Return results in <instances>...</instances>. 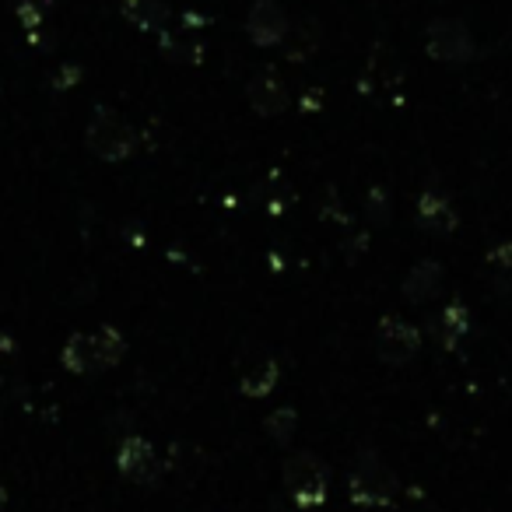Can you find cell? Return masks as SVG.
Wrapping results in <instances>:
<instances>
[{"instance_id":"6da1fadb","label":"cell","mask_w":512,"mask_h":512,"mask_svg":"<svg viewBox=\"0 0 512 512\" xmlns=\"http://www.w3.org/2000/svg\"><path fill=\"white\" fill-rule=\"evenodd\" d=\"M85 144L102 162H123L137 151V130L113 109H95L85 130Z\"/></svg>"},{"instance_id":"7a4b0ae2","label":"cell","mask_w":512,"mask_h":512,"mask_svg":"<svg viewBox=\"0 0 512 512\" xmlns=\"http://www.w3.org/2000/svg\"><path fill=\"white\" fill-rule=\"evenodd\" d=\"M327 481H330V474H327V467H323L320 456L295 453L285 460V484H288V491H292L295 502L306 505V509L327 502Z\"/></svg>"},{"instance_id":"3957f363","label":"cell","mask_w":512,"mask_h":512,"mask_svg":"<svg viewBox=\"0 0 512 512\" xmlns=\"http://www.w3.org/2000/svg\"><path fill=\"white\" fill-rule=\"evenodd\" d=\"M348 491L355 505H390L393 495H397V477L383 460L365 456L355 467V474H351Z\"/></svg>"},{"instance_id":"277c9868","label":"cell","mask_w":512,"mask_h":512,"mask_svg":"<svg viewBox=\"0 0 512 512\" xmlns=\"http://www.w3.org/2000/svg\"><path fill=\"white\" fill-rule=\"evenodd\" d=\"M425 50L439 64H467L474 57V39H470L467 25L456 22V18H435L428 25Z\"/></svg>"},{"instance_id":"5b68a950","label":"cell","mask_w":512,"mask_h":512,"mask_svg":"<svg viewBox=\"0 0 512 512\" xmlns=\"http://www.w3.org/2000/svg\"><path fill=\"white\" fill-rule=\"evenodd\" d=\"M421 348V334L407 320L386 316L376 330V351L386 365H407Z\"/></svg>"},{"instance_id":"8992f818","label":"cell","mask_w":512,"mask_h":512,"mask_svg":"<svg viewBox=\"0 0 512 512\" xmlns=\"http://www.w3.org/2000/svg\"><path fill=\"white\" fill-rule=\"evenodd\" d=\"M116 470L130 481H141V484H155L158 477L165 474V467L158 463L155 449H151L148 439L141 435H130V439L120 442V453H116Z\"/></svg>"},{"instance_id":"52a82bcc","label":"cell","mask_w":512,"mask_h":512,"mask_svg":"<svg viewBox=\"0 0 512 512\" xmlns=\"http://www.w3.org/2000/svg\"><path fill=\"white\" fill-rule=\"evenodd\" d=\"M246 32L256 46H278V43H285L292 29H288V15L274 0H256L246 18Z\"/></svg>"},{"instance_id":"ba28073f","label":"cell","mask_w":512,"mask_h":512,"mask_svg":"<svg viewBox=\"0 0 512 512\" xmlns=\"http://www.w3.org/2000/svg\"><path fill=\"white\" fill-rule=\"evenodd\" d=\"M249 106L260 116H281L288 109V92L274 74H260L249 81Z\"/></svg>"},{"instance_id":"9c48e42d","label":"cell","mask_w":512,"mask_h":512,"mask_svg":"<svg viewBox=\"0 0 512 512\" xmlns=\"http://www.w3.org/2000/svg\"><path fill=\"white\" fill-rule=\"evenodd\" d=\"M418 221L435 235H449L456 228V211L442 193H421L418 200Z\"/></svg>"},{"instance_id":"30bf717a","label":"cell","mask_w":512,"mask_h":512,"mask_svg":"<svg viewBox=\"0 0 512 512\" xmlns=\"http://www.w3.org/2000/svg\"><path fill=\"white\" fill-rule=\"evenodd\" d=\"M60 362H64V369L85 372V376H92V372H102L99 369V358H95L92 334H74L71 341L64 344V351H60Z\"/></svg>"},{"instance_id":"8fae6325","label":"cell","mask_w":512,"mask_h":512,"mask_svg":"<svg viewBox=\"0 0 512 512\" xmlns=\"http://www.w3.org/2000/svg\"><path fill=\"white\" fill-rule=\"evenodd\" d=\"M123 15L141 32H162L169 22V8L162 0H123Z\"/></svg>"},{"instance_id":"7c38bea8","label":"cell","mask_w":512,"mask_h":512,"mask_svg":"<svg viewBox=\"0 0 512 512\" xmlns=\"http://www.w3.org/2000/svg\"><path fill=\"white\" fill-rule=\"evenodd\" d=\"M439 285H442V267L432 264V260H425V264H418L404 278V295L411 302H428L435 292H439Z\"/></svg>"},{"instance_id":"4fadbf2b","label":"cell","mask_w":512,"mask_h":512,"mask_svg":"<svg viewBox=\"0 0 512 512\" xmlns=\"http://www.w3.org/2000/svg\"><path fill=\"white\" fill-rule=\"evenodd\" d=\"M92 344H95V358H99V369H113L120 365L123 351H127V341L116 327H99L92 334Z\"/></svg>"},{"instance_id":"5bb4252c","label":"cell","mask_w":512,"mask_h":512,"mask_svg":"<svg viewBox=\"0 0 512 512\" xmlns=\"http://www.w3.org/2000/svg\"><path fill=\"white\" fill-rule=\"evenodd\" d=\"M278 365L274 362H264V365H256V369H249L246 376H242L239 390L246 393V397H267V393L278 386Z\"/></svg>"},{"instance_id":"9a60e30c","label":"cell","mask_w":512,"mask_h":512,"mask_svg":"<svg viewBox=\"0 0 512 512\" xmlns=\"http://www.w3.org/2000/svg\"><path fill=\"white\" fill-rule=\"evenodd\" d=\"M467 327H470L467 309H463V306H449L446 313L439 316V337H442V344H446V348H453V344L460 341L463 334H467Z\"/></svg>"},{"instance_id":"2e32d148","label":"cell","mask_w":512,"mask_h":512,"mask_svg":"<svg viewBox=\"0 0 512 512\" xmlns=\"http://www.w3.org/2000/svg\"><path fill=\"white\" fill-rule=\"evenodd\" d=\"M162 50L172 60H183V64H200V57H204V46L193 36H162Z\"/></svg>"},{"instance_id":"e0dca14e","label":"cell","mask_w":512,"mask_h":512,"mask_svg":"<svg viewBox=\"0 0 512 512\" xmlns=\"http://www.w3.org/2000/svg\"><path fill=\"white\" fill-rule=\"evenodd\" d=\"M295 428H299V414H295V407H278V411L267 418V435H271V439H278L281 446H285V442H292Z\"/></svg>"},{"instance_id":"ac0fdd59","label":"cell","mask_w":512,"mask_h":512,"mask_svg":"<svg viewBox=\"0 0 512 512\" xmlns=\"http://www.w3.org/2000/svg\"><path fill=\"white\" fill-rule=\"evenodd\" d=\"M488 267L495 271V278H498V281H509V278H512V242H505V246L491 249Z\"/></svg>"},{"instance_id":"d6986e66","label":"cell","mask_w":512,"mask_h":512,"mask_svg":"<svg viewBox=\"0 0 512 512\" xmlns=\"http://www.w3.org/2000/svg\"><path fill=\"white\" fill-rule=\"evenodd\" d=\"M295 200V193H292V186L285 183V179H274V190L267 193V207H271V211H285L288 204H292Z\"/></svg>"},{"instance_id":"ffe728a7","label":"cell","mask_w":512,"mask_h":512,"mask_svg":"<svg viewBox=\"0 0 512 512\" xmlns=\"http://www.w3.org/2000/svg\"><path fill=\"white\" fill-rule=\"evenodd\" d=\"M18 15H22V22H29L32 29H36V25H39V11L32 8V4H22V8H18Z\"/></svg>"},{"instance_id":"44dd1931","label":"cell","mask_w":512,"mask_h":512,"mask_svg":"<svg viewBox=\"0 0 512 512\" xmlns=\"http://www.w3.org/2000/svg\"><path fill=\"white\" fill-rule=\"evenodd\" d=\"M4 498H8V495H4V484H0V505H4Z\"/></svg>"}]
</instances>
